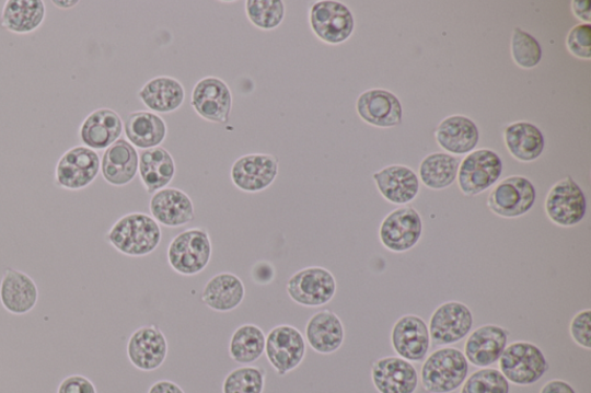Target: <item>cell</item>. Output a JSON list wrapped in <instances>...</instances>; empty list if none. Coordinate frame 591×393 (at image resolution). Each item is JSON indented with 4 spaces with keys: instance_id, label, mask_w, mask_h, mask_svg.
<instances>
[{
    "instance_id": "cell-1",
    "label": "cell",
    "mask_w": 591,
    "mask_h": 393,
    "mask_svg": "<svg viewBox=\"0 0 591 393\" xmlns=\"http://www.w3.org/2000/svg\"><path fill=\"white\" fill-rule=\"evenodd\" d=\"M105 238L119 253L142 257L150 255L159 247L162 231L152 216L131 212L120 217Z\"/></svg>"
},
{
    "instance_id": "cell-17",
    "label": "cell",
    "mask_w": 591,
    "mask_h": 393,
    "mask_svg": "<svg viewBox=\"0 0 591 393\" xmlns=\"http://www.w3.org/2000/svg\"><path fill=\"white\" fill-rule=\"evenodd\" d=\"M126 354L137 369L154 371L167 357V340L158 325H143L131 335Z\"/></svg>"
},
{
    "instance_id": "cell-10",
    "label": "cell",
    "mask_w": 591,
    "mask_h": 393,
    "mask_svg": "<svg viewBox=\"0 0 591 393\" xmlns=\"http://www.w3.org/2000/svg\"><path fill=\"white\" fill-rule=\"evenodd\" d=\"M310 26L316 37L327 45H341L355 28L352 12L348 7L333 0H322L311 7Z\"/></svg>"
},
{
    "instance_id": "cell-13",
    "label": "cell",
    "mask_w": 591,
    "mask_h": 393,
    "mask_svg": "<svg viewBox=\"0 0 591 393\" xmlns=\"http://www.w3.org/2000/svg\"><path fill=\"white\" fill-rule=\"evenodd\" d=\"M536 196V188L530 180L513 176L501 181L494 188L488 207L499 217L518 218L532 210Z\"/></svg>"
},
{
    "instance_id": "cell-37",
    "label": "cell",
    "mask_w": 591,
    "mask_h": 393,
    "mask_svg": "<svg viewBox=\"0 0 591 393\" xmlns=\"http://www.w3.org/2000/svg\"><path fill=\"white\" fill-rule=\"evenodd\" d=\"M265 369L256 366H243L231 370L223 381V393H264Z\"/></svg>"
},
{
    "instance_id": "cell-35",
    "label": "cell",
    "mask_w": 591,
    "mask_h": 393,
    "mask_svg": "<svg viewBox=\"0 0 591 393\" xmlns=\"http://www.w3.org/2000/svg\"><path fill=\"white\" fill-rule=\"evenodd\" d=\"M460 164L459 159L436 152L421 161L419 166L420 182L430 189H445L456 181Z\"/></svg>"
},
{
    "instance_id": "cell-3",
    "label": "cell",
    "mask_w": 591,
    "mask_h": 393,
    "mask_svg": "<svg viewBox=\"0 0 591 393\" xmlns=\"http://www.w3.org/2000/svg\"><path fill=\"white\" fill-rule=\"evenodd\" d=\"M213 247L204 229H188L177 234L167 247L169 266L182 276L202 273L212 258Z\"/></svg>"
},
{
    "instance_id": "cell-20",
    "label": "cell",
    "mask_w": 591,
    "mask_h": 393,
    "mask_svg": "<svg viewBox=\"0 0 591 393\" xmlns=\"http://www.w3.org/2000/svg\"><path fill=\"white\" fill-rule=\"evenodd\" d=\"M150 210L154 220L166 228H181L195 221V205L178 188H163L153 194Z\"/></svg>"
},
{
    "instance_id": "cell-8",
    "label": "cell",
    "mask_w": 591,
    "mask_h": 393,
    "mask_svg": "<svg viewBox=\"0 0 591 393\" xmlns=\"http://www.w3.org/2000/svg\"><path fill=\"white\" fill-rule=\"evenodd\" d=\"M545 212L554 224L572 228L580 224L587 212L586 195L572 177L559 181L545 200Z\"/></svg>"
},
{
    "instance_id": "cell-21",
    "label": "cell",
    "mask_w": 591,
    "mask_h": 393,
    "mask_svg": "<svg viewBox=\"0 0 591 393\" xmlns=\"http://www.w3.org/2000/svg\"><path fill=\"white\" fill-rule=\"evenodd\" d=\"M38 302V288L26 273L8 268L0 280V303L10 314L31 313Z\"/></svg>"
},
{
    "instance_id": "cell-43",
    "label": "cell",
    "mask_w": 591,
    "mask_h": 393,
    "mask_svg": "<svg viewBox=\"0 0 591 393\" xmlns=\"http://www.w3.org/2000/svg\"><path fill=\"white\" fill-rule=\"evenodd\" d=\"M540 393H577L571 384L561 380H552L545 383Z\"/></svg>"
},
{
    "instance_id": "cell-24",
    "label": "cell",
    "mask_w": 591,
    "mask_h": 393,
    "mask_svg": "<svg viewBox=\"0 0 591 393\" xmlns=\"http://www.w3.org/2000/svg\"><path fill=\"white\" fill-rule=\"evenodd\" d=\"M345 338L341 319L329 310L313 314L306 323L305 340L316 354L327 356L339 351Z\"/></svg>"
},
{
    "instance_id": "cell-23",
    "label": "cell",
    "mask_w": 591,
    "mask_h": 393,
    "mask_svg": "<svg viewBox=\"0 0 591 393\" xmlns=\"http://www.w3.org/2000/svg\"><path fill=\"white\" fill-rule=\"evenodd\" d=\"M139 172V155L136 148L125 139L117 140L105 149L101 160V173L112 186L123 187L135 181Z\"/></svg>"
},
{
    "instance_id": "cell-4",
    "label": "cell",
    "mask_w": 591,
    "mask_h": 393,
    "mask_svg": "<svg viewBox=\"0 0 591 393\" xmlns=\"http://www.w3.org/2000/svg\"><path fill=\"white\" fill-rule=\"evenodd\" d=\"M500 373L509 382L526 386L537 383L548 370L542 349L530 342H514L506 346L499 359Z\"/></svg>"
},
{
    "instance_id": "cell-42",
    "label": "cell",
    "mask_w": 591,
    "mask_h": 393,
    "mask_svg": "<svg viewBox=\"0 0 591 393\" xmlns=\"http://www.w3.org/2000/svg\"><path fill=\"white\" fill-rule=\"evenodd\" d=\"M57 393H97V390L89 378L74 374L60 381Z\"/></svg>"
},
{
    "instance_id": "cell-29",
    "label": "cell",
    "mask_w": 591,
    "mask_h": 393,
    "mask_svg": "<svg viewBox=\"0 0 591 393\" xmlns=\"http://www.w3.org/2000/svg\"><path fill=\"white\" fill-rule=\"evenodd\" d=\"M139 174L147 193L153 195L174 181L175 160L163 147L143 150L139 157Z\"/></svg>"
},
{
    "instance_id": "cell-28",
    "label": "cell",
    "mask_w": 591,
    "mask_h": 393,
    "mask_svg": "<svg viewBox=\"0 0 591 393\" xmlns=\"http://www.w3.org/2000/svg\"><path fill=\"white\" fill-rule=\"evenodd\" d=\"M242 279L231 273H221L210 278L202 290L201 301L208 309L228 313L240 308L245 299Z\"/></svg>"
},
{
    "instance_id": "cell-46",
    "label": "cell",
    "mask_w": 591,
    "mask_h": 393,
    "mask_svg": "<svg viewBox=\"0 0 591 393\" xmlns=\"http://www.w3.org/2000/svg\"><path fill=\"white\" fill-rule=\"evenodd\" d=\"M51 4L60 10H71L77 8L80 2L79 0H51Z\"/></svg>"
},
{
    "instance_id": "cell-12",
    "label": "cell",
    "mask_w": 591,
    "mask_h": 393,
    "mask_svg": "<svg viewBox=\"0 0 591 393\" xmlns=\"http://www.w3.org/2000/svg\"><path fill=\"white\" fill-rule=\"evenodd\" d=\"M424 233V222L413 207H401L385 217L379 229V239L383 246L393 253H406L413 250Z\"/></svg>"
},
{
    "instance_id": "cell-33",
    "label": "cell",
    "mask_w": 591,
    "mask_h": 393,
    "mask_svg": "<svg viewBox=\"0 0 591 393\" xmlns=\"http://www.w3.org/2000/svg\"><path fill=\"white\" fill-rule=\"evenodd\" d=\"M506 147L512 157L521 162H533L537 160L545 148V139L534 124L520 122L506 127Z\"/></svg>"
},
{
    "instance_id": "cell-25",
    "label": "cell",
    "mask_w": 591,
    "mask_h": 393,
    "mask_svg": "<svg viewBox=\"0 0 591 393\" xmlns=\"http://www.w3.org/2000/svg\"><path fill=\"white\" fill-rule=\"evenodd\" d=\"M357 114L376 127H395L403 123V105L398 99L384 90H371L357 100Z\"/></svg>"
},
{
    "instance_id": "cell-15",
    "label": "cell",
    "mask_w": 591,
    "mask_h": 393,
    "mask_svg": "<svg viewBox=\"0 0 591 393\" xmlns=\"http://www.w3.org/2000/svg\"><path fill=\"white\" fill-rule=\"evenodd\" d=\"M279 160L269 154H250L240 158L231 166V181L246 193H259L276 182Z\"/></svg>"
},
{
    "instance_id": "cell-27",
    "label": "cell",
    "mask_w": 591,
    "mask_h": 393,
    "mask_svg": "<svg viewBox=\"0 0 591 393\" xmlns=\"http://www.w3.org/2000/svg\"><path fill=\"white\" fill-rule=\"evenodd\" d=\"M380 194L393 205H408L419 193V181L408 166L392 165L373 174Z\"/></svg>"
},
{
    "instance_id": "cell-19",
    "label": "cell",
    "mask_w": 591,
    "mask_h": 393,
    "mask_svg": "<svg viewBox=\"0 0 591 393\" xmlns=\"http://www.w3.org/2000/svg\"><path fill=\"white\" fill-rule=\"evenodd\" d=\"M371 378L379 393H415L418 385L416 368L398 357H386L372 365Z\"/></svg>"
},
{
    "instance_id": "cell-5",
    "label": "cell",
    "mask_w": 591,
    "mask_h": 393,
    "mask_svg": "<svg viewBox=\"0 0 591 393\" xmlns=\"http://www.w3.org/2000/svg\"><path fill=\"white\" fill-rule=\"evenodd\" d=\"M101 172L97 151L76 146L60 157L55 167V184L67 190H82L91 186Z\"/></svg>"
},
{
    "instance_id": "cell-41",
    "label": "cell",
    "mask_w": 591,
    "mask_h": 393,
    "mask_svg": "<svg viewBox=\"0 0 591 393\" xmlns=\"http://www.w3.org/2000/svg\"><path fill=\"white\" fill-rule=\"evenodd\" d=\"M569 334L577 345L582 348H591V311H580L569 324Z\"/></svg>"
},
{
    "instance_id": "cell-38",
    "label": "cell",
    "mask_w": 591,
    "mask_h": 393,
    "mask_svg": "<svg viewBox=\"0 0 591 393\" xmlns=\"http://www.w3.org/2000/svg\"><path fill=\"white\" fill-rule=\"evenodd\" d=\"M460 393H510V382L498 369L482 368L464 381Z\"/></svg>"
},
{
    "instance_id": "cell-26",
    "label": "cell",
    "mask_w": 591,
    "mask_h": 393,
    "mask_svg": "<svg viewBox=\"0 0 591 393\" xmlns=\"http://www.w3.org/2000/svg\"><path fill=\"white\" fill-rule=\"evenodd\" d=\"M47 7L44 0H7L0 13V27L15 35H31L44 25Z\"/></svg>"
},
{
    "instance_id": "cell-2",
    "label": "cell",
    "mask_w": 591,
    "mask_h": 393,
    "mask_svg": "<svg viewBox=\"0 0 591 393\" xmlns=\"http://www.w3.org/2000/svg\"><path fill=\"white\" fill-rule=\"evenodd\" d=\"M470 362L455 347L437 349L421 367L420 381L429 393H451L468 378Z\"/></svg>"
},
{
    "instance_id": "cell-30",
    "label": "cell",
    "mask_w": 591,
    "mask_h": 393,
    "mask_svg": "<svg viewBox=\"0 0 591 393\" xmlns=\"http://www.w3.org/2000/svg\"><path fill=\"white\" fill-rule=\"evenodd\" d=\"M438 145L450 154H468L479 142L476 124L464 116H452L442 120L436 130Z\"/></svg>"
},
{
    "instance_id": "cell-7",
    "label": "cell",
    "mask_w": 591,
    "mask_h": 393,
    "mask_svg": "<svg viewBox=\"0 0 591 393\" xmlns=\"http://www.w3.org/2000/svg\"><path fill=\"white\" fill-rule=\"evenodd\" d=\"M265 355L279 377L299 368L306 355V340L302 333L289 324L273 327L266 336Z\"/></svg>"
},
{
    "instance_id": "cell-18",
    "label": "cell",
    "mask_w": 591,
    "mask_h": 393,
    "mask_svg": "<svg viewBox=\"0 0 591 393\" xmlns=\"http://www.w3.org/2000/svg\"><path fill=\"white\" fill-rule=\"evenodd\" d=\"M510 332L497 324H484L470 335L464 344V357L473 366L488 368L499 361Z\"/></svg>"
},
{
    "instance_id": "cell-9",
    "label": "cell",
    "mask_w": 591,
    "mask_h": 393,
    "mask_svg": "<svg viewBox=\"0 0 591 393\" xmlns=\"http://www.w3.org/2000/svg\"><path fill=\"white\" fill-rule=\"evenodd\" d=\"M474 315L466 303L443 302L432 313L429 322L431 342L437 346H449L471 335Z\"/></svg>"
},
{
    "instance_id": "cell-22",
    "label": "cell",
    "mask_w": 591,
    "mask_h": 393,
    "mask_svg": "<svg viewBox=\"0 0 591 393\" xmlns=\"http://www.w3.org/2000/svg\"><path fill=\"white\" fill-rule=\"evenodd\" d=\"M124 130L120 116L108 107H100L91 113L80 125L79 139L82 146L95 151L108 149Z\"/></svg>"
},
{
    "instance_id": "cell-44",
    "label": "cell",
    "mask_w": 591,
    "mask_h": 393,
    "mask_svg": "<svg viewBox=\"0 0 591 393\" xmlns=\"http://www.w3.org/2000/svg\"><path fill=\"white\" fill-rule=\"evenodd\" d=\"M148 393H185L184 390L175 382L162 380L155 382Z\"/></svg>"
},
{
    "instance_id": "cell-34",
    "label": "cell",
    "mask_w": 591,
    "mask_h": 393,
    "mask_svg": "<svg viewBox=\"0 0 591 393\" xmlns=\"http://www.w3.org/2000/svg\"><path fill=\"white\" fill-rule=\"evenodd\" d=\"M266 335L256 324H242L232 334L229 343V356L240 365L250 366L265 354Z\"/></svg>"
},
{
    "instance_id": "cell-14",
    "label": "cell",
    "mask_w": 591,
    "mask_h": 393,
    "mask_svg": "<svg viewBox=\"0 0 591 393\" xmlns=\"http://www.w3.org/2000/svg\"><path fill=\"white\" fill-rule=\"evenodd\" d=\"M391 342L398 358L409 362L424 361L431 345L429 326L418 315L401 316L393 325Z\"/></svg>"
},
{
    "instance_id": "cell-6",
    "label": "cell",
    "mask_w": 591,
    "mask_h": 393,
    "mask_svg": "<svg viewBox=\"0 0 591 393\" xmlns=\"http://www.w3.org/2000/svg\"><path fill=\"white\" fill-rule=\"evenodd\" d=\"M337 291L334 275L323 267H309L294 273L287 282L289 298L303 308H323Z\"/></svg>"
},
{
    "instance_id": "cell-40",
    "label": "cell",
    "mask_w": 591,
    "mask_h": 393,
    "mask_svg": "<svg viewBox=\"0 0 591 393\" xmlns=\"http://www.w3.org/2000/svg\"><path fill=\"white\" fill-rule=\"evenodd\" d=\"M566 45L572 55L589 60L591 58V26L578 25L568 33Z\"/></svg>"
},
{
    "instance_id": "cell-11",
    "label": "cell",
    "mask_w": 591,
    "mask_h": 393,
    "mask_svg": "<svg viewBox=\"0 0 591 393\" xmlns=\"http://www.w3.org/2000/svg\"><path fill=\"white\" fill-rule=\"evenodd\" d=\"M502 173V162L490 149L473 151L462 161L457 172L460 190L466 196H476L493 187Z\"/></svg>"
},
{
    "instance_id": "cell-32",
    "label": "cell",
    "mask_w": 591,
    "mask_h": 393,
    "mask_svg": "<svg viewBox=\"0 0 591 393\" xmlns=\"http://www.w3.org/2000/svg\"><path fill=\"white\" fill-rule=\"evenodd\" d=\"M125 136L137 148L147 150L160 147L166 138L165 122L154 113L137 112L126 118Z\"/></svg>"
},
{
    "instance_id": "cell-31",
    "label": "cell",
    "mask_w": 591,
    "mask_h": 393,
    "mask_svg": "<svg viewBox=\"0 0 591 393\" xmlns=\"http://www.w3.org/2000/svg\"><path fill=\"white\" fill-rule=\"evenodd\" d=\"M139 99L158 114H171L183 105L185 90L183 84L172 77H158L148 81L139 92Z\"/></svg>"
},
{
    "instance_id": "cell-36",
    "label": "cell",
    "mask_w": 591,
    "mask_h": 393,
    "mask_svg": "<svg viewBox=\"0 0 591 393\" xmlns=\"http://www.w3.org/2000/svg\"><path fill=\"white\" fill-rule=\"evenodd\" d=\"M245 11L251 24L263 31L278 28L286 15L285 3L280 0H247Z\"/></svg>"
},
{
    "instance_id": "cell-16",
    "label": "cell",
    "mask_w": 591,
    "mask_h": 393,
    "mask_svg": "<svg viewBox=\"0 0 591 393\" xmlns=\"http://www.w3.org/2000/svg\"><path fill=\"white\" fill-rule=\"evenodd\" d=\"M195 112L205 120L227 124L232 107V94L229 85L217 77L201 79L193 92Z\"/></svg>"
},
{
    "instance_id": "cell-45",
    "label": "cell",
    "mask_w": 591,
    "mask_h": 393,
    "mask_svg": "<svg viewBox=\"0 0 591 393\" xmlns=\"http://www.w3.org/2000/svg\"><path fill=\"white\" fill-rule=\"evenodd\" d=\"M590 8V0H576V2L572 3L575 14L586 24H590L591 21Z\"/></svg>"
},
{
    "instance_id": "cell-39",
    "label": "cell",
    "mask_w": 591,
    "mask_h": 393,
    "mask_svg": "<svg viewBox=\"0 0 591 393\" xmlns=\"http://www.w3.org/2000/svg\"><path fill=\"white\" fill-rule=\"evenodd\" d=\"M512 56L522 69H534L541 62L542 48L530 33L515 28L512 35Z\"/></svg>"
}]
</instances>
